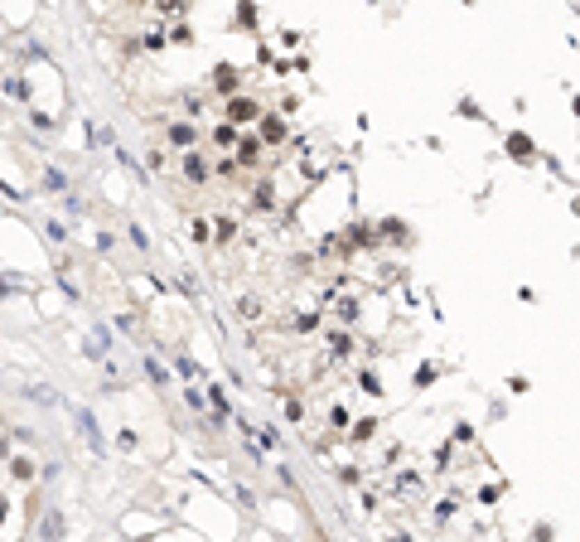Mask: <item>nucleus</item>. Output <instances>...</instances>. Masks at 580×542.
Here are the masks:
<instances>
[]
</instances>
